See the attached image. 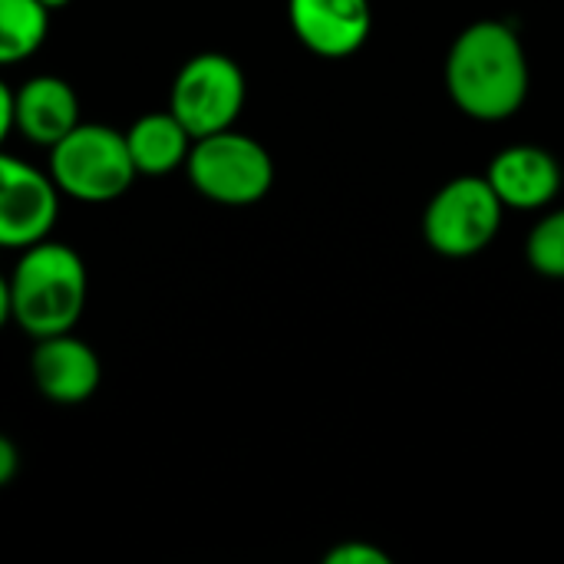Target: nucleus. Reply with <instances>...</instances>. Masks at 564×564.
<instances>
[{
    "mask_svg": "<svg viewBox=\"0 0 564 564\" xmlns=\"http://www.w3.org/2000/svg\"><path fill=\"white\" fill-rule=\"evenodd\" d=\"M529 56L519 33L502 20L469 23L446 56V93L476 122L516 116L529 96Z\"/></svg>",
    "mask_w": 564,
    "mask_h": 564,
    "instance_id": "f257e3e1",
    "label": "nucleus"
},
{
    "mask_svg": "<svg viewBox=\"0 0 564 564\" xmlns=\"http://www.w3.org/2000/svg\"><path fill=\"white\" fill-rule=\"evenodd\" d=\"M89 274L76 248L43 238L20 251L10 271L13 324L33 340L73 330L86 311Z\"/></svg>",
    "mask_w": 564,
    "mask_h": 564,
    "instance_id": "f03ea898",
    "label": "nucleus"
},
{
    "mask_svg": "<svg viewBox=\"0 0 564 564\" xmlns=\"http://www.w3.org/2000/svg\"><path fill=\"white\" fill-rule=\"evenodd\" d=\"M50 152V178L59 188L63 198L83 202V205H106L122 198L132 182L139 178L126 132L102 126V122H79L73 126Z\"/></svg>",
    "mask_w": 564,
    "mask_h": 564,
    "instance_id": "7ed1b4c3",
    "label": "nucleus"
},
{
    "mask_svg": "<svg viewBox=\"0 0 564 564\" xmlns=\"http://www.w3.org/2000/svg\"><path fill=\"white\" fill-rule=\"evenodd\" d=\"M185 175L202 198L228 208H245L258 205L271 192L274 159L254 135H245L231 126L192 142Z\"/></svg>",
    "mask_w": 564,
    "mask_h": 564,
    "instance_id": "20e7f679",
    "label": "nucleus"
},
{
    "mask_svg": "<svg viewBox=\"0 0 564 564\" xmlns=\"http://www.w3.org/2000/svg\"><path fill=\"white\" fill-rule=\"evenodd\" d=\"M502 215L506 205L486 175H459L430 198L423 238L443 258H476L496 241Z\"/></svg>",
    "mask_w": 564,
    "mask_h": 564,
    "instance_id": "39448f33",
    "label": "nucleus"
},
{
    "mask_svg": "<svg viewBox=\"0 0 564 564\" xmlns=\"http://www.w3.org/2000/svg\"><path fill=\"white\" fill-rule=\"evenodd\" d=\"M248 79L228 53L188 56L169 89V112L192 132V139L231 129L245 109Z\"/></svg>",
    "mask_w": 564,
    "mask_h": 564,
    "instance_id": "423d86ee",
    "label": "nucleus"
},
{
    "mask_svg": "<svg viewBox=\"0 0 564 564\" xmlns=\"http://www.w3.org/2000/svg\"><path fill=\"white\" fill-rule=\"evenodd\" d=\"M59 198L63 195L46 169L0 149V248L23 251L50 238Z\"/></svg>",
    "mask_w": 564,
    "mask_h": 564,
    "instance_id": "0eeeda50",
    "label": "nucleus"
},
{
    "mask_svg": "<svg viewBox=\"0 0 564 564\" xmlns=\"http://www.w3.org/2000/svg\"><path fill=\"white\" fill-rule=\"evenodd\" d=\"M30 377L43 400L59 406H79L93 400L102 383V364L96 350L73 330L40 337L30 354Z\"/></svg>",
    "mask_w": 564,
    "mask_h": 564,
    "instance_id": "6e6552de",
    "label": "nucleus"
},
{
    "mask_svg": "<svg viewBox=\"0 0 564 564\" xmlns=\"http://www.w3.org/2000/svg\"><path fill=\"white\" fill-rule=\"evenodd\" d=\"M288 20L294 36L324 59L354 56L370 30V0H288Z\"/></svg>",
    "mask_w": 564,
    "mask_h": 564,
    "instance_id": "1a4fd4ad",
    "label": "nucleus"
},
{
    "mask_svg": "<svg viewBox=\"0 0 564 564\" xmlns=\"http://www.w3.org/2000/svg\"><path fill=\"white\" fill-rule=\"evenodd\" d=\"M79 122V96L69 79L36 73L13 89V132L30 145L50 149Z\"/></svg>",
    "mask_w": 564,
    "mask_h": 564,
    "instance_id": "9d476101",
    "label": "nucleus"
},
{
    "mask_svg": "<svg viewBox=\"0 0 564 564\" xmlns=\"http://www.w3.org/2000/svg\"><path fill=\"white\" fill-rule=\"evenodd\" d=\"M486 178L502 198V205L516 212H539L552 205L562 192V165L552 152L539 145L502 149L489 162Z\"/></svg>",
    "mask_w": 564,
    "mask_h": 564,
    "instance_id": "9b49d317",
    "label": "nucleus"
},
{
    "mask_svg": "<svg viewBox=\"0 0 564 564\" xmlns=\"http://www.w3.org/2000/svg\"><path fill=\"white\" fill-rule=\"evenodd\" d=\"M192 142H195L192 132L169 109L142 112L126 129L129 159H132L135 172L145 175V178H162V175H172V172L185 169Z\"/></svg>",
    "mask_w": 564,
    "mask_h": 564,
    "instance_id": "f8f14e48",
    "label": "nucleus"
},
{
    "mask_svg": "<svg viewBox=\"0 0 564 564\" xmlns=\"http://www.w3.org/2000/svg\"><path fill=\"white\" fill-rule=\"evenodd\" d=\"M50 13L43 0H0V66L23 63L46 43Z\"/></svg>",
    "mask_w": 564,
    "mask_h": 564,
    "instance_id": "ddd939ff",
    "label": "nucleus"
},
{
    "mask_svg": "<svg viewBox=\"0 0 564 564\" xmlns=\"http://www.w3.org/2000/svg\"><path fill=\"white\" fill-rule=\"evenodd\" d=\"M525 261L535 274L564 281V208L545 215L525 238Z\"/></svg>",
    "mask_w": 564,
    "mask_h": 564,
    "instance_id": "4468645a",
    "label": "nucleus"
},
{
    "mask_svg": "<svg viewBox=\"0 0 564 564\" xmlns=\"http://www.w3.org/2000/svg\"><path fill=\"white\" fill-rule=\"evenodd\" d=\"M324 564H390V555L380 549V545H370V542H340L334 545L327 555H324Z\"/></svg>",
    "mask_w": 564,
    "mask_h": 564,
    "instance_id": "2eb2a0df",
    "label": "nucleus"
},
{
    "mask_svg": "<svg viewBox=\"0 0 564 564\" xmlns=\"http://www.w3.org/2000/svg\"><path fill=\"white\" fill-rule=\"evenodd\" d=\"M17 473H20V449L7 433H0V489H7L17 479Z\"/></svg>",
    "mask_w": 564,
    "mask_h": 564,
    "instance_id": "dca6fc26",
    "label": "nucleus"
},
{
    "mask_svg": "<svg viewBox=\"0 0 564 564\" xmlns=\"http://www.w3.org/2000/svg\"><path fill=\"white\" fill-rule=\"evenodd\" d=\"M13 132V89L0 79V149Z\"/></svg>",
    "mask_w": 564,
    "mask_h": 564,
    "instance_id": "f3484780",
    "label": "nucleus"
},
{
    "mask_svg": "<svg viewBox=\"0 0 564 564\" xmlns=\"http://www.w3.org/2000/svg\"><path fill=\"white\" fill-rule=\"evenodd\" d=\"M10 321H13V314H10V278L0 274V330H3Z\"/></svg>",
    "mask_w": 564,
    "mask_h": 564,
    "instance_id": "a211bd4d",
    "label": "nucleus"
},
{
    "mask_svg": "<svg viewBox=\"0 0 564 564\" xmlns=\"http://www.w3.org/2000/svg\"><path fill=\"white\" fill-rule=\"evenodd\" d=\"M43 3H46V7H50V10H59V7H66V3H69V0H43Z\"/></svg>",
    "mask_w": 564,
    "mask_h": 564,
    "instance_id": "6ab92c4d",
    "label": "nucleus"
}]
</instances>
